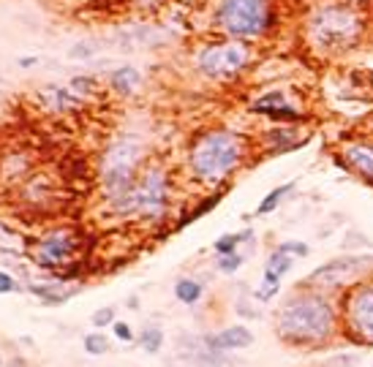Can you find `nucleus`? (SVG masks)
<instances>
[{"mask_svg": "<svg viewBox=\"0 0 373 367\" xmlns=\"http://www.w3.org/2000/svg\"><path fill=\"white\" fill-rule=\"evenodd\" d=\"M338 307L327 297V291L303 289L292 294L275 313V332L286 346L319 349L330 343L338 332Z\"/></svg>", "mask_w": 373, "mask_h": 367, "instance_id": "1", "label": "nucleus"}, {"mask_svg": "<svg viewBox=\"0 0 373 367\" xmlns=\"http://www.w3.org/2000/svg\"><path fill=\"white\" fill-rule=\"evenodd\" d=\"M246 142L240 134L218 128L207 131L191 147V171L202 183H221L243 164Z\"/></svg>", "mask_w": 373, "mask_h": 367, "instance_id": "2", "label": "nucleus"}, {"mask_svg": "<svg viewBox=\"0 0 373 367\" xmlns=\"http://www.w3.org/2000/svg\"><path fill=\"white\" fill-rule=\"evenodd\" d=\"M167 204H169V177L158 166H147L125 193L109 201L115 215H123V218L137 215V218H147V220L164 218Z\"/></svg>", "mask_w": 373, "mask_h": 367, "instance_id": "3", "label": "nucleus"}, {"mask_svg": "<svg viewBox=\"0 0 373 367\" xmlns=\"http://www.w3.org/2000/svg\"><path fill=\"white\" fill-rule=\"evenodd\" d=\"M140 161H142L140 139L120 137L109 144L107 153H104V161H101V183H104L109 201L117 199L120 193H125L134 185Z\"/></svg>", "mask_w": 373, "mask_h": 367, "instance_id": "4", "label": "nucleus"}, {"mask_svg": "<svg viewBox=\"0 0 373 367\" xmlns=\"http://www.w3.org/2000/svg\"><path fill=\"white\" fill-rule=\"evenodd\" d=\"M341 326L349 343L362 349L373 346V277L352 286L343 294Z\"/></svg>", "mask_w": 373, "mask_h": 367, "instance_id": "5", "label": "nucleus"}, {"mask_svg": "<svg viewBox=\"0 0 373 367\" xmlns=\"http://www.w3.org/2000/svg\"><path fill=\"white\" fill-rule=\"evenodd\" d=\"M362 22L354 11L341 6H327L311 16V38L313 44L325 49H346L359 38Z\"/></svg>", "mask_w": 373, "mask_h": 367, "instance_id": "6", "label": "nucleus"}, {"mask_svg": "<svg viewBox=\"0 0 373 367\" xmlns=\"http://www.w3.org/2000/svg\"><path fill=\"white\" fill-rule=\"evenodd\" d=\"M373 277V256H341L322 264L319 270H313L311 275L305 277L303 286H311L319 291H341L352 289L362 280Z\"/></svg>", "mask_w": 373, "mask_h": 367, "instance_id": "7", "label": "nucleus"}, {"mask_svg": "<svg viewBox=\"0 0 373 367\" xmlns=\"http://www.w3.org/2000/svg\"><path fill=\"white\" fill-rule=\"evenodd\" d=\"M218 25L237 38L259 36L267 28V3L265 0H221Z\"/></svg>", "mask_w": 373, "mask_h": 367, "instance_id": "8", "label": "nucleus"}, {"mask_svg": "<svg viewBox=\"0 0 373 367\" xmlns=\"http://www.w3.org/2000/svg\"><path fill=\"white\" fill-rule=\"evenodd\" d=\"M85 250V243L79 240V234L74 231H55V234H47L41 243L33 248V261L44 270H55L61 272L63 267L79 261Z\"/></svg>", "mask_w": 373, "mask_h": 367, "instance_id": "9", "label": "nucleus"}, {"mask_svg": "<svg viewBox=\"0 0 373 367\" xmlns=\"http://www.w3.org/2000/svg\"><path fill=\"white\" fill-rule=\"evenodd\" d=\"M199 71L210 79H229L248 63V46L240 41H226V44H213L199 52Z\"/></svg>", "mask_w": 373, "mask_h": 367, "instance_id": "10", "label": "nucleus"}, {"mask_svg": "<svg viewBox=\"0 0 373 367\" xmlns=\"http://www.w3.org/2000/svg\"><path fill=\"white\" fill-rule=\"evenodd\" d=\"M341 164L373 183V142H349L341 150Z\"/></svg>", "mask_w": 373, "mask_h": 367, "instance_id": "11", "label": "nucleus"}, {"mask_svg": "<svg viewBox=\"0 0 373 367\" xmlns=\"http://www.w3.org/2000/svg\"><path fill=\"white\" fill-rule=\"evenodd\" d=\"M204 346L213 349V351H240V349L253 346V332L243 324H234V326H226L216 335H207Z\"/></svg>", "mask_w": 373, "mask_h": 367, "instance_id": "12", "label": "nucleus"}, {"mask_svg": "<svg viewBox=\"0 0 373 367\" xmlns=\"http://www.w3.org/2000/svg\"><path fill=\"white\" fill-rule=\"evenodd\" d=\"M251 112H256V115H267L270 120H300L297 109L289 107V104H286V98H283V92H278V90L267 92L265 98L253 101Z\"/></svg>", "mask_w": 373, "mask_h": 367, "instance_id": "13", "label": "nucleus"}, {"mask_svg": "<svg viewBox=\"0 0 373 367\" xmlns=\"http://www.w3.org/2000/svg\"><path fill=\"white\" fill-rule=\"evenodd\" d=\"M41 104L52 112H61V115H68V112H77L82 107V98H77L68 87H61V85H49L44 90L38 92Z\"/></svg>", "mask_w": 373, "mask_h": 367, "instance_id": "14", "label": "nucleus"}, {"mask_svg": "<svg viewBox=\"0 0 373 367\" xmlns=\"http://www.w3.org/2000/svg\"><path fill=\"white\" fill-rule=\"evenodd\" d=\"M109 85L117 92H123V95H131V92H137V87L142 85V77L134 65H120L117 71H112Z\"/></svg>", "mask_w": 373, "mask_h": 367, "instance_id": "15", "label": "nucleus"}, {"mask_svg": "<svg viewBox=\"0 0 373 367\" xmlns=\"http://www.w3.org/2000/svg\"><path fill=\"white\" fill-rule=\"evenodd\" d=\"M202 283L199 280H194V277H180L177 283H174V297H177V302H183V305H196L199 299H202Z\"/></svg>", "mask_w": 373, "mask_h": 367, "instance_id": "16", "label": "nucleus"}, {"mask_svg": "<svg viewBox=\"0 0 373 367\" xmlns=\"http://www.w3.org/2000/svg\"><path fill=\"white\" fill-rule=\"evenodd\" d=\"M292 264H295V259H292V253H286V250H280V248H275L273 253H270V259H267L265 270H270V272H275V275H286L289 270H292Z\"/></svg>", "mask_w": 373, "mask_h": 367, "instance_id": "17", "label": "nucleus"}, {"mask_svg": "<svg viewBox=\"0 0 373 367\" xmlns=\"http://www.w3.org/2000/svg\"><path fill=\"white\" fill-rule=\"evenodd\" d=\"M140 346H142V351L158 353L161 351V346H164V332H161L158 326H145L140 332Z\"/></svg>", "mask_w": 373, "mask_h": 367, "instance_id": "18", "label": "nucleus"}, {"mask_svg": "<svg viewBox=\"0 0 373 367\" xmlns=\"http://www.w3.org/2000/svg\"><path fill=\"white\" fill-rule=\"evenodd\" d=\"M278 291H280V275L265 270L262 286L256 289V299H259V302H270V299H275V294H278Z\"/></svg>", "mask_w": 373, "mask_h": 367, "instance_id": "19", "label": "nucleus"}, {"mask_svg": "<svg viewBox=\"0 0 373 367\" xmlns=\"http://www.w3.org/2000/svg\"><path fill=\"white\" fill-rule=\"evenodd\" d=\"M292 188L295 185L292 183H286V185H280V188H275V191H270L265 199H262V204H259V210H256V215H270L275 207L280 204V199L286 196V193H292Z\"/></svg>", "mask_w": 373, "mask_h": 367, "instance_id": "20", "label": "nucleus"}, {"mask_svg": "<svg viewBox=\"0 0 373 367\" xmlns=\"http://www.w3.org/2000/svg\"><path fill=\"white\" fill-rule=\"evenodd\" d=\"M31 291L36 297H41L47 305H63L65 299L74 297V291H52V289H47V286H31Z\"/></svg>", "mask_w": 373, "mask_h": 367, "instance_id": "21", "label": "nucleus"}, {"mask_svg": "<svg viewBox=\"0 0 373 367\" xmlns=\"http://www.w3.org/2000/svg\"><path fill=\"white\" fill-rule=\"evenodd\" d=\"M251 231H243V234H224L216 243V253L218 256H226V253H237V245L243 240H248Z\"/></svg>", "mask_w": 373, "mask_h": 367, "instance_id": "22", "label": "nucleus"}, {"mask_svg": "<svg viewBox=\"0 0 373 367\" xmlns=\"http://www.w3.org/2000/svg\"><path fill=\"white\" fill-rule=\"evenodd\" d=\"M107 351H109L107 335H101V332L85 335V353H90V356H104Z\"/></svg>", "mask_w": 373, "mask_h": 367, "instance_id": "23", "label": "nucleus"}, {"mask_svg": "<svg viewBox=\"0 0 373 367\" xmlns=\"http://www.w3.org/2000/svg\"><path fill=\"white\" fill-rule=\"evenodd\" d=\"M218 201H221V193H213V196H210V199H204L202 204H199V207H194V210H191V213H188L186 218H183V220L177 223V226H188L191 220H196V218H202L204 213H210V210L216 207Z\"/></svg>", "mask_w": 373, "mask_h": 367, "instance_id": "24", "label": "nucleus"}, {"mask_svg": "<svg viewBox=\"0 0 373 367\" xmlns=\"http://www.w3.org/2000/svg\"><path fill=\"white\" fill-rule=\"evenodd\" d=\"M243 256L240 253H226V256H218V261H216V267L224 272V275H232V272H237L240 267H243Z\"/></svg>", "mask_w": 373, "mask_h": 367, "instance_id": "25", "label": "nucleus"}, {"mask_svg": "<svg viewBox=\"0 0 373 367\" xmlns=\"http://www.w3.org/2000/svg\"><path fill=\"white\" fill-rule=\"evenodd\" d=\"M115 321H117V319H115V307H98L93 316H90V324H93L95 329L112 326Z\"/></svg>", "mask_w": 373, "mask_h": 367, "instance_id": "26", "label": "nucleus"}, {"mask_svg": "<svg viewBox=\"0 0 373 367\" xmlns=\"http://www.w3.org/2000/svg\"><path fill=\"white\" fill-rule=\"evenodd\" d=\"M68 90L74 92V95H90V92L95 90V82H93V77H74L71 79V87Z\"/></svg>", "mask_w": 373, "mask_h": 367, "instance_id": "27", "label": "nucleus"}, {"mask_svg": "<svg viewBox=\"0 0 373 367\" xmlns=\"http://www.w3.org/2000/svg\"><path fill=\"white\" fill-rule=\"evenodd\" d=\"M359 365V353H338V356H332L327 367H357Z\"/></svg>", "mask_w": 373, "mask_h": 367, "instance_id": "28", "label": "nucleus"}, {"mask_svg": "<svg viewBox=\"0 0 373 367\" xmlns=\"http://www.w3.org/2000/svg\"><path fill=\"white\" fill-rule=\"evenodd\" d=\"M112 332H115V337L117 340H123V343H131L134 340V329L128 326L125 321H115L112 324Z\"/></svg>", "mask_w": 373, "mask_h": 367, "instance_id": "29", "label": "nucleus"}, {"mask_svg": "<svg viewBox=\"0 0 373 367\" xmlns=\"http://www.w3.org/2000/svg\"><path fill=\"white\" fill-rule=\"evenodd\" d=\"M278 248L280 250H286V253H292V256H300V259L308 256V245L305 243H280Z\"/></svg>", "mask_w": 373, "mask_h": 367, "instance_id": "30", "label": "nucleus"}, {"mask_svg": "<svg viewBox=\"0 0 373 367\" xmlns=\"http://www.w3.org/2000/svg\"><path fill=\"white\" fill-rule=\"evenodd\" d=\"M11 291H16V280L0 270V294H11Z\"/></svg>", "mask_w": 373, "mask_h": 367, "instance_id": "31", "label": "nucleus"}, {"mask_svg": "<svg viewBox=\"0 0 373 367\" xmlns=\"http://www.w3.org/2000/svg\"><path fill=\"white\" fill-rule=\"evenodd\" d=\"M16 63H19V68H33L38 63V58H19Z\"/></svg>", "mask_w": 373, "mask_h": 367, "instance_id": "32", "label": "nucleus"}, {"mask_svg": "<svg viewBox=\"0 0 373 367\" xmlns=\"http://www.w3.org/2000/svg\"><path fill=\"white\" fill-rule=\"evenodd\" d=\"M0 365H3V359H0Z\"/></svg>", "mask_w": 373, "mask_h": 367, "instance_id": "33", "label": "nucleus"}]
</instances>
